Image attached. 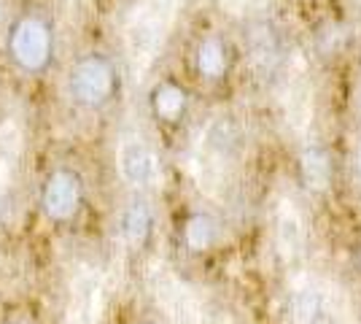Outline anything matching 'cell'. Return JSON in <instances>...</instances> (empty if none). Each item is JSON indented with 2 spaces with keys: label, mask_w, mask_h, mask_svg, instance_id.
I'll return each mask as SVG.
<instances>
[{
  "label": "cell",
  "mask_w": 361,
  "mask_h": 324,
  "mask_svg": "<svg viewBox=\"0 0 361 324\" xmlns=\"http://www.w3.org/2000/svg\"><path fill=\"white\" fill-rule=\"evenodd\" d=\"M245 138L240 124L232 116H216L205 124L200 133L192 155V170L197 176V184L205 192H219L229 181L232 170L238 168V160L243 157Z\"/></svg>",
  "instance_id": "1"
},
{
  "label": "cell",
  "mask_w": 361,
  "mask_h": 324,
  "mask_svg": "<svg viewBox=\"0 0 361 324\" xmlns=\"http://www.w3.org/2000/svg\"><path fill=\"white\" fill-rule=\"evenodd\" d=\"M178 11L180 0H137L124 28V47L137 78L149 71L151 62L162 52Z\"/></svg>",
  "instance_id": "2"
},
{
  "label": "cell",
  "mask_w": 361,
  "mask_h": 324,
  "mask_svg": "<svg viewBox=\"0 0 361 324\" xmlns=\"http://www.w3.org/2000/svg\"><path fill=\"white\" fill-rule=\"evenodd\" d=\"M8 54L22 71L41 73L44 68H49L51 54H54L51 25L38 14L19 16L8 30Z\"/></svg>",
  "instance_id": "3"
},
{
  "label": "cell",
  "mask_w": 361,
  "mask_h": 324,
  "mask_svg": "<svg viewBox=\"0 0 361 324\" xmlns=\"http://www.w3.org/2000/svg\"><path fill=\"white\" fill-rule=\"evenodd\" d=\"M114 84H116L114 65L103 54H84L73 65L71 78H68L71 97L84 108L103 106L114 92Z\"/></svg>",
  "instance_id": "4"
},
{
  "label": "cell",
  "mask_w": 361,
  "mask_h": 324,
  "mask_svg": "<svg viewBox=\"0 0 361 324\" xmlns=\"http://www.w3.org/2000/svg\"><path fill=\"white\" fill-rule=\"evenodd\" d=\"M291 322L294 324H348L345 308L337 292L321 281H302L291 294Z\"/></svg>",
  "instance_id": "5"
},
{
  "label": "cell",
  "mask_w": 361,
  "mask_h": 324,
  "mask_svg": "<svg viewBox=\"0 0 361 324\" xmlns=\"http://www.w3.org/2000/svg\"><path fill=\"white\" fill-rule=\"evenodd\" d=\"M151 292L173 324H202L200 300L170 268H151Z\"/></svg>",
  "instance_id": "6"
},
{
  "label": "cell",
  "mask_w": 361,
  "mask_h": 324,
  "mask_svg": "<svg viewBox=\"0 0 361 324\" xmlns=\"http://www.w3.org/2000/svg\"><path fill=\"white\" fill-rule=\"evenodd\" d=\"M116 168L121 179L135 189H149L159 181V157L137 136L121 138L119 152H116Z\"/></svg>",
  "instance_id": "7"
},
{
  "label": "cell",
  "mask_w": 361,
  "mask_h": 324,
  "mask_svg": "<svg viewBox=\"0 0 361 324\" xmlns=\"http://www.w3.org/2000/svg\"><path fill=\"white\" fill-rule=\"evenodd\" d=\"M81 198H84V186L78 173L71 168H60L46 179L41 189V211L54 222H68L81 208Z\"/></svg>",
  "instance_id": "8"
},
{
  "label": "cell",
  "mask_w": 361,
  "mask_h": 324,
  "mask_svg": "<svg viewBox=\"0 0 361 324\" xmlns=\"http://www.w3.org/2000/svg\"><path fill=\"white\" fill-rule=\"evenodd\" d=\"M283 116L297 136H302L313 119V84H310V76L302 62L291 68L286 84H283Z\"/></svg>",
  "instance_id": "9"
},
{
  "label": "cell",
  "mask_w": 361,
  "mask_h": 324,
  "mask_svg": "<svg viewBox=\"0 0 361 324\" xmlns=\"http://www.w3.org/2000/svg\"><path fill=\"white\" fill-rule=\"evenodd\" d=\"M100 311H103V278L97 270L84 268L71 287L68 324H100Z\"/></svg>",
  "instance_id": "10"
},
{
  "label": "cell",
  "mask_w": 361,
  "mask_h": 324,
  "mask_svg": "<svg viewBox=\"0 0 361 324\" xmlns=\"http://www.w3.org/2000/svg\"><path fill=\"white\" fill-rule=\"evenodd\" d=\"M275 238H278V248L286 260H297L305 254L307 232H305V222H302L300 211L294 208V203H281L278 216H275Z\"/></svg>",
  "instance_id": "11"
},
{
  "label": "cell",
  "mask_w": 361,
  "mask_h": 324,
  "mask_svg": "<svg viewBox=\"0 0 361 324\" xmlns=\"http://www.w3.org/2000/svg\"><path fill=\"white\" fill-rule=\"evenodd\" d=\"M248 47H251V60L259 73H272L275 65L281 60V38L272 30V25L259 22L251 28L248 35Z\"/></svg>",
  "instance_id": "12"
},
{
  "label": "cell",
  "mask_w": 361,
  "mask_h": 324,
  "mask_svg": "<svg viewBox=\"0 0 361 324\" xmlns=\"http://www.w3.org/2000/svg\"><path fill=\"white\" fill-rule=\"evenodd\" d=\"M154 227V214L143 200H133L119 214V235L127 246H143Z\"/></svg>",
  "instance_id": "13"
},
{
  "label": "cell",
  "mask_w": 361,
  "mask_h": 324,
  "mask_svg": "<svg viewBox=\"0 0 361 324\" xmlns=\"http://www.w3.org/2000/svg\"><path fill=\"white\" fill-rule=\"evenodd\" d=\"M16 160H19V133L14 124H6V130H0V216L8 205Z\"/></svg>",
  "instance_id": "14"
},
{
  "label": "cell",
  "mask_w": 361,
  "mask_h": 324,
  "mask_svg": "<svg viewBox=\"0 0 361 324\" xmlns=\"http://www.w3.org/2000/svg\"><path fill=\"white\" fill-rule=\"evenodd\" d=\"M300 170H302V181L307 184V189H326L331 181V162H329V155L316 146V143H310V146H305V152H302V160H300Z\"/></svg>",
  "instance_id": "15"
},
{
  "label": "cell",
  "mask_w": 361,
  "mask_h": 324,
  "mask_svg": "<svg viewBox=\"0 0 361 324\" xmlns=\"http://www.w3.org/2000/svg\"><path fill=\"white\" fill-rule=\"evenodd\" d=\"M183 241L192 251H205L219 241V222L205 211H197L186 219L183 227Z\"/></svg>",
  "instance_id": "16"
},
{
  "label": "cell",
  "mask_w": 361,
  "mask_h": 324,
  "mask_svg": "<svg viewBox=\"0 0 361 324\" xmlns=\"http://www.w3.org/2000/svg\"><path fill=\"white\" fill-rule=\"evenodd\" d=\"M151 103H154V111H157L159 119L176 122L180 114H183V108H186V92L180 90L178 84L165 81V84H159V87L154 90Z\"/></svg>",
  "instance_id": "17"
},
{
  "label": "cell",
  "mask_w": 361,
  "mask_h": 324,
  "mask_svg": "<svg viewBox=\"0 0 361 324\" xmlns=\"http://www.w3.org/2000/svg\"><path fill=\"white\" fill-rule=\"evenodd\" d=\"M197 71L205 78H219L226 71V49L216 35H208L197 49Z\"/></svg>",
  "instance_id": "18"
},
{
  "label": "cell",
  "mask_w": 361,
  "mask_h": 324,
  "mask_svg": "<svg viewBox=\"0 0 361 324\" xmlns=\"http://www.w3.org/2000/svg\"><path fill=\"white\" fill-rule=\"evenodd\" d=\"M245 3H248V0H221V6H226L232 14H240L243 8H245Z\"/></svg>",
  "instance_id": "19"
},
{
  "label": "cell",
  "mask_w": 361,
  "mask_h": 324,
  "mask_svg": "<svg viewBox=\"0 0 361 324\" xmlns=\"http://www.w3.org/2000/svg\"><path fill=\"white\" fill-rule=\"evenodd\" d=\"M143 324H157V322H143Z\"/></svg>",
  "instance_id": "20"
}]
</instances>
